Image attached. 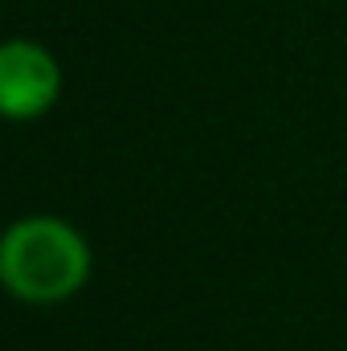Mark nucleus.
<instances>
[{"instance_id": "obj_2", "label": "nucleus", "mask_w": 347, "mask_h": 351, "mask_svg": "<svg viewBox=\"0 0 347 351\" xmlns=\"http://www.w3.org/2000/svg\"><path fill=\"white\" fill-rule=\"evenodd\" d=\"M66 90L58 53L33 37H8L0 45V110L12 123L45 119Z\"/></svg>"}, {"instance_id": "obj_1", "label": "nucleus", "mask_w": 347, "mask_h": 351, "mask_svg": "<svg viewBox=\"0 0 347 351\" xmlns=\"http://www.w3.org/2000/svg\"><path fill=\"white\" fill-rule=\"evenodd\" d=\"M94 274L86 233L53 213L16 217L0 237V286L25 306H62Z\"/></svg>"}]
</instances>
